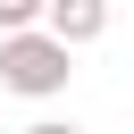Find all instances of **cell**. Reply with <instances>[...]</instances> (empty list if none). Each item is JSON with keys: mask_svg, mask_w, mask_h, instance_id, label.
<instances>
[{"mask_svg": "<svg viewBox=\"0 0 134 134\" xmlns=\"http://www.w3.org/2000/svg\"><path fill=\"white\" fill-rule=\"evenodd\" d=\"M25 134H75V126H67V117H34Z\"/></svg>", "mask_w": 134, "mask_h": 134, "instance_id": "277c9868", "label": "cell"}, {"mask_svg": "<svg viewBox=\"0 0 134 134\" xmlns=\"http://www.w3.org/2000/svg\"><path fill=\"white\" fill-rule=\"evenodd\" d=\"M17 25H42V0H0V34H17Z\"/></svg>", "mask_w": 134, "mask_h": 134, "instance_id": "3957f363", "label": "cell"}, {"mask_svg": "<svg viewBox=\"0 0 134 134\" xmlns=\"http://www.w3.org/2000/svg\"><path fill=\"white\" fill-rule=\"evenodd\" d=\"M42 25H50L67 50H84V42L109 34V0H42Z\"/></svg>", "mask_w": 134, "mask_h": 134, "instance_id": "7a4b0ae2", "label": "cell"}, {"mask_svg": "<svg viewBox=\"0 0 134 134\" xmlns=\"http://www.w3.org/2000/svg\"><path fill=\"white\" fill-rule=\"evenodd\" d=\"M67 75H75V50H67L50 25H17V34H0V84H8V92L50 100V92H67Z\"/></svg>", "mask_w": 134, "mask_h": 134, "instance_id": "6da1fadb", "label": "cell"}]
</instances>
